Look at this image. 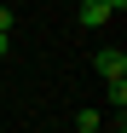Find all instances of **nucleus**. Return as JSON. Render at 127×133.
<instances>
[{
  "instance_id": "f03ea898",
  "label": "nucleus",
  "mask_w": 127,
  "mask_h": 133,
  "mask_svg": "<svg viewBox=\"0 0 127 133\" xmlns=\"http://www.w3.org/2000/svg\"><path fill=\"white\" fill-rule=\"evenodd\" d=\"M81 23H87V29H98V23H110V6H104V0H81Z\"/></svg>"
},
{
  "instance_id": "39448f33",
  "label": "nucleus",
  "mask_w": 127,
  "mask_h": 133,
  "mask_svg": "<svg viewBox=\"0 0 127 133\" xmlns=\"http://www.w3.org/2000/svg\"><path fill=\"white\" fill-rule=\"evenodd\" d=\"M12 23H17V12H12V6H0V29L12 35Z\"/></svg>"
},
{
  "instance_id": "20e7f679",
  "label": "nucleus",
  "mask_w": 127,
  "mask_h": 133,
  "mask_svg": "<svg viewBox=\"0 0 127 133\" xmlns=\"http://www.w3.org/2000/svg\"><path fill=\"white\" fill-rule=\"evenodd\" d=\"M104 87H110V104L121 110V104H127V75H121V81H104Z\"/></svg>"
},
{
  "instance_id": "f257e3e1",
  "label": "nucleus",
  "mask_w": 127,
  "mask_h": 133,
  "mask_svg": "<svg viewBox=\"0 0 127 133\" xmlns=\"http://www.w3.org/2000/svg\"><path fill=\"white\" fill-rule=\"evenodd\" d=\"M93 70H98L104 81H121V75H127V52H121V46H104V52H93Z\"/></svg>"
},
{
  "instance_id": "423d86ee",
  "label": "nucleus",
  "mask_w": 127,
  "mask_h": 133,
  "mask_svg": "<svg viewBox=\"0 0 127 133\" xmlns=\"http://www.w3.org/2000/svg\"><path fill=\"white\" fill-rule=\"evenodd\" d=\"M6 52H12V35H6V29H0V58H6Z\"/></svg>"
},
{
  "instance_id": "7ed1b4c3",
  "label": "nucleus",
  "mask_w": 127,
  "mask_h": 133,
  "mask_svg": "<svg viewBox=\"0 0 127 133\" xmlns=\"http://www.w3.org/2000/svg\"><path fill=\"white\" fill-rule=\"evenodd\" d=\"M98 127H104L98 110H75V133H98Z\"/></svg>"
},
{
  "instance_id": "0eeeda50",
  "label": "nucleus",
  "mask_w": 127,
  "mask_h": 133,
  "mask_svg": "<svg viewBox=\"0 0 127 133\" xmlns=\"http://www.w3.org/2000/svg\"><path fill=\"white\" fill-rule=\"evenodd\" d=\"M104 6H110V12H127V0H104Z\"/></svg>"
}]
</instances>
